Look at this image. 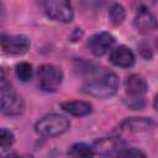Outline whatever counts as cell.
Here are the masks:
<instances>
[{
    "label": "cell",
    "instance_id": "1",
    "mask_svg": "<svg viewBox=\"0 0 158 158\" xmlns=\"http://www.w3.org/2000/svg\"><path fill=\"white\" fill-rule=\"evenodd\" d=\"M118 89V78L115 73L104 72L101 74H93L84 83L81 91L99 99H106L116 94Z\"/></svg>",
    "mask_w": 158,
    "mask_h": 158
},
{
    "label": "cell",
    "instance_id": "2",
    "mask_svg": "<svg viewBox=\"0 0 158 158\" xmlns=\"http://www.w3.org/2000/svg\"><path fill=\"white\" fill-rule=\"evenodd\" d=\"M69 126L70 122L67 117L58 114H49L36 122L35 130L43 137H56L67 132Z\"/></svg>",
    "mask_w": 158,
    "mask_h": 158
},
{
    "label": "cell",
    "instance_id": "3",
    "mask_svg": "<svg viewBox=\"0 0 158 158\" xmlns=\"http://www.w3.org/2000/svg\"><path fill=\"white\" fill-rule=\"evenodd\" d=\"M42 6L46 15L54 21L68 23L74 17L70 0H43Z\"/></svg>",
    "mask_w": 158,
    "mask_h": 158
},
{
    "label": "cell",
    "instance_id": "4",
    "mask_svg": "<svg viewBox=\"0 0 158 158\" xmlns=\"http://www.w3.org/2000/svg\"><path fill=\"white\" fill-rule=\"evenodd\" d=\"M0 111L7 116H19L25 111V100L12 88L0 91Z\"/></svg>",
    "mask_w": 158,
    "mask_h": 158
},
{
    "label": "cell",
    "instance_id": "5",
    "mask_svg": "<svg viewBox=\"0 0 158 158\" xmlns=\"http://www.w3.org/2000/svg\"><path fill=\"white\" fill-rule=\"evenodd\" d=\"M63 80V72L54 64H42L38 69L40 88L44 91H56Z\"/></svg>",
    "mask_w": 158,
    "mask_h": 158
},
{
    "label": "cell",
    "instance_id": "6",
    "mask_svg": "<svg viewBox=\"0 0 158 158\" xmlns=\"http://www.w3.org/2000/svg\"><path fill=\"white\" fill-rule=\"evenodd\" d=\"M0 48L7 54H23L30 48V40L23 35H0Z\"/></svg>",
    "mask_w": 158,
    "mask_h": 158
},
{
    "label": "cell",
    "instance_id": "7",
    "mask_svg": "<svg viewBox=\"0 0 158 158\" xmlns=\"http://www.w3.org/2000/svg\"><path fill=\"white\" fill-rule=\"evenodd\" d=\"M114 43H115V37L110 32H100L89 38L88 47L94 56L101 57L106 54L109 51H111Z\"/></svg>",
    "mask_w": 158,
    "mask_h": 158
},
{
    "label": "cell",
    "instance_id": "8",
    "mask_svg": "<svg viewBox=\"0 0 158 158\" xmlns=\"http://www.w3.org/2000/svg\"><path fill=\"white\" fill-rule=\"evenodd\" d=\"M133 26L137 30V32L142 35H148L156 30L157 21H156L154 15L151 11H148L146 7H142L138 10L137 15L135 16Z\"/></svg>",
    "mask_w": 158,
    "mask_h": 158
},
{
    "label": "cell",
    "instance_id": "9",
    "mask_svg": "<svg viewBox=\"0 0 158 158\" xmlns=\"http://www.w3.org/2000/svg\"><path fill=\"white\" fill-rule=\"evenodd\" d=\"M109 59L114 65L121 68H130L135 64V54L126 46H117L111 49Z\"/></svg>",
    "mask_w": 158,
    "mask_h": 158
},
{
    "label": "cell",
    "instance_id": "10",
    "mask_svg": "<svg viewBox=\"0 0 158 158\" xmlns=\"http://www.w3.org/2000/svg\"><path fill=\"white\" fill-rule=\"evenodd\" d=\"M122 142L120 138H112V137H104L94 142V146L91 147L94 153L101 154V156H111L117 154V152L122 148Z\"/></svg>",
    "mask_w": 158,
    "mask_h": 158
},
{
    "label": "cell",
    "instance_id": "11",
    "mask_svg": "<svg viewBox=\"0 0 158 158\" xmlns=\"http://www.w3.org/2000/svg\"><path fill=\"white\" fill-rule=\"evenodd\" d=\"M123 85L126 93L132 98H141L147 91V81L139 74H131L126 77Z\"/></svg>",
    "mask_w": 158,
    "mask_h": 158
},
{
    "label": "cell",
    "instance_id": "12",
    "mask_svg": "<svg viewBox=\"0 0 158 158\" xmlns=\"http://www.w3.org/2000/svg\"><path fill=\"white\" fill-rule=\"evenodd\" d=\"M154 122L147 117H132L121 123L120 130L130 133H141L148 132V130L153 128Z\"/></svg>",
    "mask_w": 158,
    "mask_h": 158
},
{
    "label": "cell",
    "instance_id": "13",
    "mask_svg": "<svg viewBox=\"0 0 158 158\" xmlns=\"http://www.w3.org/2000/svg\"><path fill=\"white\" fill-rule=\"evenodd\" d=\"M60 107L65 112H68V114H70L73 116H77V117H81V116H85V115L91 112V105L89 102L78 101V100L62 102Z\"/></svg>",
    "mask_w": 158,
    "mask_h": 158
},
{
    "label": "cell",
    "instance_id": "14",
    "mask_svg": "<svg viewBox=\"0 0 158 158\" xmlns=\"http://www.w3.org/2000/svg\"><path fill=\"white\" fill-rule=\"evenodd\" d=\"M109 17L114 25H116V26L121 25L126 19V11H125L123 6L118 2H114L109 10Z\"/></svg>",
    "mask_w": 158,
    "mask_h": 158
},
{
    "label": "cell",
    "instance_id": "15",
    "mask_svg": "<svg viewBox=\"0 0 158 158\" xmlns=\"http://www.w3.org/2000/svg\"><path fill=\"white\" fill-rule=\"evenodd\" d=\"M68 153L70 156H74V157H91V156L95 154L93 148L90 146L85 144V143H75V144H73L69 148Z\"/></svg>",
    "mask_w": 158,
    "mask_h": 158
},
{
    "label": "cell",
    "instance_id": "16",
    "mask_svg": "<svg viewBox=\"0 0 158 158\" xmlns=\"http://www.w3.org/2000/svg\"><path fill=\"white\" fill-rule=\"evenodd\" d=\"M15 72H16V75L17 78L21 80V81H28L31 78H32V65L27 62H21L19 63L16 67H15Z\"/></svg>",
    "mask_w": 158,
    "mask_h": 158
},
{
    "label": "cell",
    "instance_id": "17",
    "mask_svg": "<svg viewBox=\"0 0 158 158\" xmlns=\"http://www.w3.org/2000/svg\"><path fill=\"white\" fill-rule=\"evenodd\" d=\"M15 137L10 130L0 128V147H9L14 143Z\"/></svg>",
    "mask_w": 158,
    "mask_h": 158
},
{
    "label": "cell",
    "instance_id": "18",
    "mask_svg": "<svg viewBox=\"0 0 158 158\" xmlns=\"http://www.w3.org/2000/svg\"><path fill=\"white\" fill-rule=\"evenodd\" d=\"M117 156H121V157H144V153L141 152L137 148H125V147H122L117 152Z\"/></svg>",
    "mask_w": 158,
    "mask_h": 158
},
{
    "label": "cell",
    "instance_id": "19",
    "mask_svg": "<svg viewBox=\"0 0 158 158\" xmlns=\"http://www.w3.org/2000/svg\"><path fill=\"white\" fill-rule=\"evenodd\" d=\"M4 15H5V9H4L2 4L0 2V22L2 21V19H4Z\"/></svg>",
    "mask_w": 158,
    "mask_h": 158
},
{
    "label": "cell",
    "instance_id": "20",
    "mask_svg": "<svg viewBox=\"0 0 158 158\" xmlns=\"http://www.w3.org/2000/svg\"><path fill=\"white\" fill-rule=\"evenodd\" d=\"M4 75H5V74H4V70L0 68V80H2V79H4Z\"/></svg>",
    "mask_w": 158,
    "mask_h": 158
},
{
    "label": "cell",
    "instance_id": "21",
    "mask_svg": "<svg viewBox=\"0 0 158 158\" xmlns=\"http://www.w3.org/2000/svg\"><path fill=\"white\" fill-rule=\"evenodd\" d=\"M152 2H156V0H152Z\"/></svg>",
    "mask_w": 158,
    "mask_h": 158
}]
</instances>
